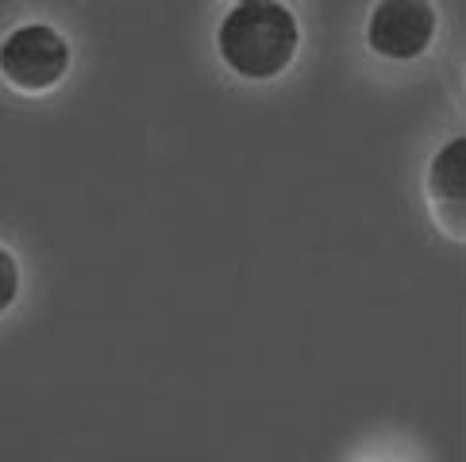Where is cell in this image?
Instances as JSON below:
<instances>
[{
  "label": "cell",
  "mask_w": 466,
  "mask_h": 462,
  "mask_svg": "<svg viewBox=\"0 0 466 462\" xmlns=\"http://www.w3.org/2000/svg\"><path fill=\"white\" fill-rule=\"evenodd\" d=\"M216 46H220L228 70H236L247 81H270L289 70L297 46H301V27L289 8H281V0H251L224 15Z\"/></svg>",
  "instance_id": "obj_1"
},
{
  "label": "cell",
  "mask_w": 466,
  "mask_h": 462,
  "mask_svg": "<svg viewBox=\"0 0 466 462\" xmlns=\"http://www.w3.org/2000/svg\"><path fill=\"white\" fill-rule=\"evenodd\" d=\"M70 70V43L51 24H24L0 43V74L20 93H46Z\"/></svg>",
  "instance_id": "obj_2"
},
{
  "label": "cell",
  "mask_w": 466,
  "mask_h": 462,
  "mask_svg": "<svg viewBox=\"0 0 466 462\" xmlns=\"http://www.w3.org/2000/svg\"><path fill=\"white\" fill-rule=\"evenodd\" d=\"M436 8L431 0H378L366 24V43L370 51L393 62L420 58L431 39H436Z\"/></svg>",
  "instance_id": "obj_3"
},
{
  "label": "cell",
  "mask_w": 466,
  "mask_h": 462,
  "mask_svg": "<svg viewBox=\"0 0 466 462\" xmlns=\"http://www.w3.org/2000/svg\"><path fill=\"white\" fill-rule=\"evenodd\" d=\"M462 162H466V139H451L431 158V174H428V193H431V205H436V216L455 239L462 236V201H466Z\"/></svg>",
  "instance_id": "obj_4"
},
{
  "label": "cell",
  "mask_w": 466,
  "mask_h": 462,
  "mask_svg": "<svg viewBox=\"0 0 466 462\" xmlns=\"http://www.w3.org/2000/svg\"><path fill=\"white\" fill-rule=\"evenodd\" d=\"M15 296H20V266L8 246H0V312H8Z\"/></svg>",
  "instance_id": "obj_5"
},
{
  "label": "cell",
  "mask_w": 466,
  "mask_h": 462,
  "mask_svg": "<svg viewBox=\"0 0 466 462\" xmlns=\"http://www.w3.org/2000/svg\"><path fill=\"white\" fill-rule=\"evenodd\" d=\"M236 5H251V0H236Z\"/></svg>",
  "instance_id": "obj_6"
}]
</instances>
